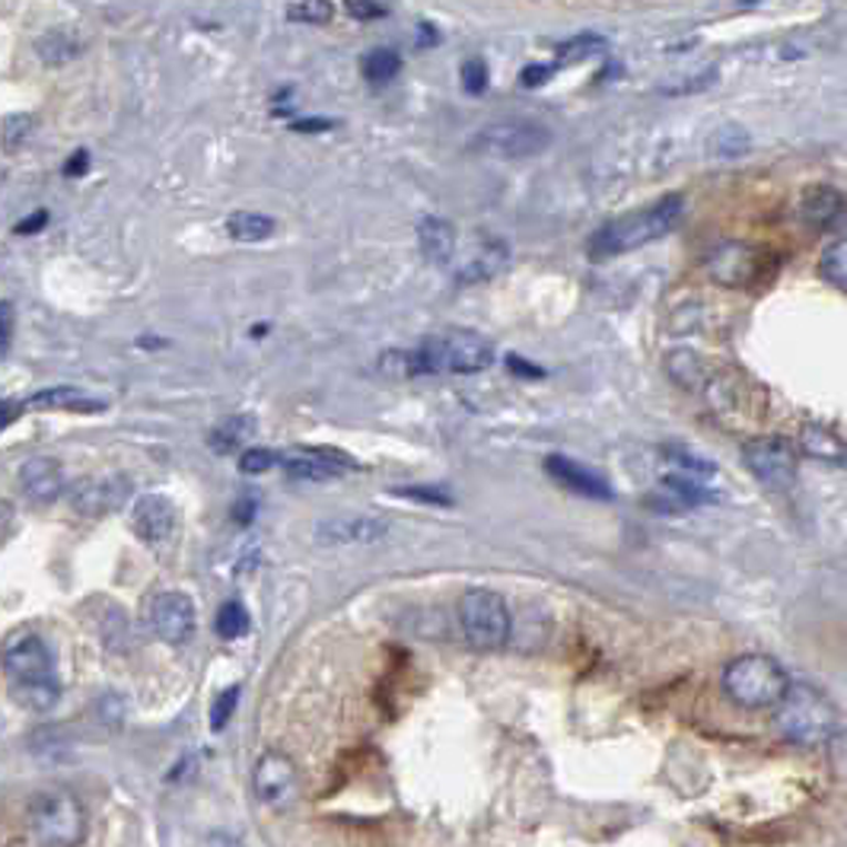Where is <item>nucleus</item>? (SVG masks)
I'll list each match as a JSON object with an SVG mask.
<instances>
[{
	"label": "nucleus",
	"mask_w": 847,
	"mask_h": 847,
	"mask_svg": "<svg viewBox=\"0 0 847 847\" xmlns=\"http://www.w3.org/2000/svg\"><path fill=\"white\" fill-rule=\"evenodd\" d=\"M682 214H685V198L682 195H663L650 207L621 214L616 220H609L602 230H596V236L590 239V258L609 261V258L643 249V246H650V242H657V239H663L675 230Z\"/></svg>",
	"instance_id": "obj_1"
},
{
	"label": "nucleus",
	"mask_w": 847,
	"mask_h": 847,
	"mask_svg": "<svg viewBox=\"0 0 847 847\" xmlns=\"http://www.w3.org/2000/svg\"><path fill=\"white\" fill-rule=\"evenodd\" d=\"M774 723L787 743L816 748V745L831 743V736L838 733V707L828 701V694L799 682V685H787L784 698L777 701Z\"/></svg>",
	"instance_id": "obj_2"
},
{
	"label": "nucleus",
	"mask_w": 847,
	"mask_h": 847,
	"mask_svg": "<svg viewBox=\"0 0 847 847\" xmlns=\"http://www.w3.org/2000/svg\"><path fill=\"white\" fill-rule=\"evenodd\" d=\"M720 685L736 707L765 711V707H777V701L784 698L791 679L774 657L745 653V657H736L723 667Z\"/></svg>",
	"instance_id": "obj_3"
},
{
	"label": "nucleus",
	"mask_w": 847,
	"mask_h": 847,
	"mask_svg": "<svg viewBox=\"0 0 847 847\" xmlns=\"http://www.w3.org/2000/svg\"><path fill=\"white\" fill-rule=\"evenodd\" d=\"M29 825L45 847H78L86 838V809L68 791H42L29 799Z\"/></svg>",
	"instance_id": "obj_4"
},
{
	"label": "nucleus",
	"mask_w": 847,
	"mask_h": 847,
	"mask_svg": "<svg viewBox=\"0 0 847 847\" xmlns=\"http://www.w3.org/2000/svg\"><path fill=\"white\" fill-rule=\"evenodd\" d=\"M459 628L475 650H500L510 641L514 618L504 596L490 590H468L459 599Z\"/></svg>",
	"instance_id": "obj_5"
},
{
	"label": "nucleus",
	"mask_w": 847,
	"mask_h": 847,
	"mask_svg": "<svg viewBox=\"0 0 847 847\" xmlns=\"http://www.w3.org/2000/svg\"><path fill=\"white\" fill-rule=\"evenodd\" d=\"M745 468L771 490H791L796 482V450L784 437H755L743 446Z\"/></svg>",
	"instance_id": "obj_6"
},
{
	"label": "nucleus",
	"mask_w": 847,
	"mask_h": 847,
	"mask_svg": "<svg viewBox=\"0 0 847 847\" xmlns=\"http://www.w3.org/2000/svg\"><path fill=\"white\" fill-rule=\"evenodd\" d=\"M551 144V131L541 122H533V118H516V122H497V125H488L482 128V134L472 141V147L485 151V154L497 156H536L541 154L545 147Z\"/></svg>",
	"instance_id": "obj_7"
},
{
	"label": "nucleus",
	"mask_w": 847,
	"mask_h": 847,
	"mask_svg": "<svg viewBox=\"0 0 847 847\" xmlns=\"http://www.w3.org/2000/svg\"><path fill=\"white\" fill-rule=\"evenodd\" d=\"M147 621L154 628V634L163 643H173V647H182V643L192 641L195 634V602L185 596V592H159L151 599V609H147Z\"/></svg>",
	"instance_id": "obj_8"
},
{
	"label": "nucleus",
	"mask_w": 847,
	"mask_h": 847,
	"mask_svg": "<svg viewBox=\"0 0 847 847\" xmlns=\"http://www.w3.org/2000/svg\"><path fill=\"white\" fill-rule=\"evenodd\" d=\"M283 472L297 482H332L344 472H354L358 463L341 453V450H332V446H293L287 456L281 459Z\"/></svg>",
	"instance_id": "obj_9"
},
{
	"label": "nucleus",
	"mask_w": 847,
	"mask_h": 847,
	"mask_svg": "<svg viewBox=\"0 0 847 847\" xmlns=\"http://www.w3.org/2000/svg\"><path fill=\"white\" fill-rule=\"evenodd\" d=\"M252 787H256V796L268 806H283L290 803L297 787H300V774H297V765L290 755L283 752H265L252 768Z\"/></svg>",
	"instance_id": "obj_10"
},
{
	"label": "nucleus",
	"mask_w": 847,
	"mask_h": 847,
	"mask_svg": "<svg viewBox=\"0 0 847 847\" xmlns=\"http://www.w3.org/2000/svg\"><path fill=\"white\" fill-rule=\"evenodd\" d=\"M0 663L7 669L10 682H35V679H52V653L35 634H17L3 643Z\"/></svg>",
	"instance_id": "obj_11"
},
{
	"label": "nucleus",
	"mask_w": 847,
	"mask_h": 847,
	"mask_svg": "<svg viewBox=\"0 0 847 847\" xmlns=\"http://www.w3.org/2000/svg\"><path fill=\"white\" fill-rule=\"evenodd\" d=\"M704 268L717 283L743 287V283H752L762 275V256L745 242H720L717 249L707 252Z\"/></svg>",
	"instance_id": "obj_12"
},
{
	"label": "nucleus",
	"mask_w": 847,
	"mask_h": 847,
	"mask_svg": "<svg viewBox=\"0 0 847 847\" xmlns=\"http://www.w3.org/2000/svg\"><path fill=\"white\" fill-rule=\"evenodd\" d=\"M131 529L147 545H163L176 533V507L163 494H144L131 510Z\"/></svg>",
	"instance_id": "obj_13"
},
{
	"label": "nucleus",
	"mask_w": 847,
	"mask_h": 847,
	"mask_svg": "<svg viewBox=\"0 0 847 847\" xmlns=\"http://www.w3.org/2000/svg\"><path fill=\"white\" fill-rule=\"evenodd\" d=\"M389 536V523L380 516H334L316 526V541L322 545H366Z\"/></svg>",
	"instance_id": "obj_14"
},
{
	"label": "nucleus",
	"mask_w": 847,
	"mask_h": 847,
	"mask_svg": "<svg viewBox=\"0 0 847 847\" xmlns=\"http://www.w3.org/2000/svg\"><path fill=\"white\" fill-rule=\"evenodd\" d=\"M796 217L809 227V230H831L835 224H841L845 217V195L831 185H813L806 188V195L799 198Z\"/></svg>",
	"instance_id": "obj_15"
},
{
	"label": "nucleus",
	"mask_w": 847,
	"mask_h": 847,
	"mask_svg": "<svg viewBox=\"0 0 847 847\" xmlns=\"http://www.w3.org/2000/svg\"><path fill=\"white\" fill-rule=\"evenodd\" d=\"M131 485L125 478H103V482H80L71 490V507L83 516H105L118 510L128 497Z\"/></svg>",
	"instance_id": "obj_16"
},
{
	"label": "nucleus",
	"mask_w": 847,
	"mask_h": 847,
	"mask_svg": "<svg viewBox=\"0 0 847 847\" xmlns=\"http://www.w3.org/2000/svg\"><path fill=\"white\" fill-rule=\"evenodd\" d=\"M545 468H548V475H551L558 485H565V488L574 490V494H583V497H590V500H612V485H609L602 475H596L592 468L577 463V459L548 456V459H545Z\"/></svg>",
	"instance_id": "obj_17"
},
{
	"label": "nucleus",
	"mask_w": 847,
	"mask_h": 847,
	"mask_svg": "<svg viewBox=\"0 0 847 847\" xmlns=\"http://www.w3.org/2000/svg\"><path fill=\"white\" fill-rule=\"evenodd\" d=\"M20 482H23V490L32 500L49 504L54 497H61V490H64V468L58 459L39 456V459H29L20 468Z\"/></svg>",
	"instance_id": "obj_18"
},
{
	"label": "nucleus",
	"mask_w": 847,
	"mask_h": 847,
	"mask_svg": "<svg viewBox=\"0 0 847 847\" xmlns=\"http://www.w3.org/2000/svg\"><path fill=\"white\" fill-rule=\"evenodd\" d=\"M417 242L431 265H450L456 256V230L443 217H424L417 224Z\"/></svg>",
	"instance_id": "obj_19"
},
{
	"label": "nucleus",
	"mask_w": 847,
	"mask_h": 847,
	"mask_svg": "<svg viewBox=\"0 0 847 847\" xmlns=\"http://www.w3.org/2000/svg\"><path fill=\"white\" fill-rule=\"evenodd\" d=\"M252 434H256V417L252 414H233V417H224L207 434V446L220 456H230V453H239Z\"/></svg>",
	"instance_id": "obj_20"
},
{
	"label": "nucleus",
	"mask_w": 847,
	"mask_h": 847,
	"mask_svg": "<svg viewBox=\"0 0 847 847\" xmlns=\"http://www.w3.org/2000/svg\"><path fill=\"white\" fill-rule=\"evenodd\" d=\"M799 450L819 463H845V440L825 424H806L799 431Z\"/></svg>",
	"instance_id": "obj_21"
},
{
	"label": "nucleus",
	"mask_w": 847,
	"mask_h": 847,
	"mask_svg": "<svg viewBox=\"0 0 847 847\" xmlns=\"http://www.w3.org/2000/svg\"><path fill=\"white\" fill-rule=\"evenodd\" d=\"M507 261H510V249H507L504 242H485V246L472 256V261H468L463 271H459V281L463 283L494 281V278L507 268Z\"/></svg>",
	"instance_id": "obj_22"
},
{
	"label": "nucleus",
	"mask_w": 847,
	"mask_h": 847,
	"mask_svg": "<svg viewBox=\"0 0 847 847\" xmlns=\"http://www.w3.org/2000/svg\"><path fill=\"white\" fill-rule=\"evenodd\" d=\"M10 694L20 707L45 714L61 701V682L58 679H35V682H10Z\"/></svg>",
	"instance_id": "obj_23"
},
{
	"label": "nucleus",
	"mask_w": 847,
	"mask_h": 847,
	"mask_svg": "<svg viewBox=\"0 0 847 847\" xmlns=\"http://www.w3.org/2000/svg\"><path fill=\"white\" fill-rule=\"evenodd\" d=\"M29 409H58V411H105L103 402L86 399L74 385H54V389H42L35 392L27 402Z\"/></svg>",
	"instance_id": "obj_24"
},
{
	"label": "nucleus",
	"mask_w": 847,
	"mask_h": 847,
	"mask_svg": "<svg viewBox=\"0 0 847 847\" xmlns=\"http://www.w3.org/2000/svg\"><path fill=\"white\" fill-rule=\"evenodd\" d=\"M35 52L42 58V64L61 68V64L74 61L80 54V39L74 32H68V29H49L45 35H39Z\"/></svg>",
	"instance_id": "obj_25"
},
{
	"label": "nucleus",
	"mask_w": 847,
	"mask_h": 847,
	"mask_svg": "<svg viewBox=\"0 0 847 847\" xmlns=\"http://www.w3.org/2000/svg\"><path fill=\"white\" fill-rule=\"evenodd\" d=\"M275 230L278 224L256 210H236L227 217V233L236 242H265L268 236H275Z\"/></svg>",
	"instance_id": "obj_26"
},
{
	"label": "nucleus",
	"mask_w": 847,
	"mask_h": 847,
	"mask_svg": "<svg viewBox=\"0 0 847 847\" xmlns=\"http://www.w3.org/2000/svg\"><path fill=\"white\" fill-rule=\"evenodd\" d=\"M35 125H39V122H35L32 112H13V115H7V118L0 122V147H3L7 154H17L29 137L35 134Z\"/></svg>",
	"instance_id": "obj_27"
},
{
	"label": "nucleus",
	"mask_w": 847,
	"mask_h": 847,
	"mask_svg": "<svg viewBox=\"0 0 847 847\" xmlns=\"http://www.w3.org/2000/svg\"><path fill=\"white\" fill-rule=\"evenodd\" d=\"M748 131L740 128V125H720L711 141H707V154L711 156H726V159H736V156L748 154Z\"/></svg>",
	"instance_id": "obj_28"
},
{
	"label": "nucleus",
	"mask_w": 847,
	"mask_h": 847,
	"mask_svg": "<svg viewBox=\"0 0 847 847\" xmlns=\"http://www.w3.org/2000/svg\"><path fill=\"white\" fill-rule=\"evenodd\" d=\"M399 71H402V58H399L395 49H373V52H366V58H363V78L370 80V83H376V86L392 83V80L399 78Z\"/></svg>",
	"instance_id": "obj_29"
},
{
	"label": "nucleus",
	"mask_w": 847,
	"mask_h": 847,
	"mask_svg": "<svg viewBox=\"0 0 847 847\" xmlns=\"http://www.w3.org/2000/svg\"><path fill=\"white\" fill-rule=\"evenodd\" d=\"M214 628H217V634H220L224 641H239V638L249 634L252 621H249L246 606L233 599V602H224V606H220V612L214 618Z\"/></svg>",
	"instance_id": "obj_30"
},
{
	"label": "nucleus",
	"mask_w": 847,
	"mask_h": 847,
	"mask_svg": "<svg viewBox=\"0 0 847 847\" xmlns=\"http://www.w3.org/2000/svg\"><path fill=\"white\" fill-rule=\"evenodd\" d=\"M669 373H672L675 383H682L685 389H704L707 385V373H704L701 360L694 358L692 351L669 354Z\"/></svg>",
	"instance_id": "obj_31"
},
{
	"label": "nucleus",
	"mask_w": 847,
	"mask_h": 847,
	"mask_svg": "<svg viewBox=\"0 0 847 847\" xmlns=\"http://www.w3.org/2000/svg\"><path fill=\"white\" fill-rule=\"evenodd\" d=\"M822 278L838 290L847 287V242L841 236L831 246H825V252H822Z\"/></svg>",
	"instance_id": "obj_32"
},
{
	"label": "nucleus",
	"mask_w": 847,
	"mask_h": 847,
	"mask_svg": "<svg viewBox=\"0 0 847 847\" xmlns=\"http://www.w3.org/2000/svg\"><path fill=\"white\" fill-rule=\"evenodd\" d=\"M606 49V39L602 35H596V32H580V35H574V39H567L558 45V58H561V64H577V61H587L596 52H602Z\"/></svg>",
	"instance_id": "obj_33"
},
{
	"label": "nucleus",
	"mask_w": 847,
	"mask_h": 847,
	"mask_svg": "<svg viewBox=\"0 0 847 847\" xmlns=\"http://www.w3.org/2000/svg\"><path fill=\"white\" fill-rule=\"evenodd\" d=\"M663 485H667L669 494H675V497H679V504H682V507H701V504L717 500V497L704 488L701 482H692V478H685V475H669V478H663Z\"/></svg>",
	"instance_id": "obj_34"
},
{
	"label": "nucleus",
	"mask_w": 847,
	"mask_h": 847,
	"mask_svg": "<svg viewBox=\"0 0 847 847\" xmlns=\"http://www.w3.org/2000/svg\"><path fill=\"white\" fill-rule=\"evenodd\" d=\"M334 17V7L329 0H303L287 7V20L290 23H303V27H326Z\"/></svg>",
	"instance_id": "obj_35"
},
{
	"label": "nucleus",
	"mask_w": 847,
	"mask_h": 847,
	"mask_svg": "<svg viewBox=\"0 0 847 847\" xmlns=\"http://www.w3.org/2000/svg\"><path fill=\"white\" fill-rule=\"evenodd\" d=\"M667 456H669V463L682 465L689 475H698V478H707V475H714V472H717V465L711 463V459L698 456V453L685 450V446H667Z\"/></svg>",
	"instance_id": "obj_36"
},
{
	"label": "nucleus",
	"mask_w": 847,
	"mask_h": 847,
	"mask_svg": "<svg viewBox=\"0 0 847 847\" xmlns=\"http://www.w3.org/2000/svg\"><path fill=\"white\" fill-rule=\"evenodd\" d=\"M278 463H281V456H278L275 450L252 446V450H246V453L239 456V472H242V475H265V472H271Z\"/></svg>",
	"instance_id": "obj_37"
},
{
	"label": "nucleus",
	"mask_w": 847,
	"mask_h": 847,
	"mask_svg": "<svg viewBox=\"0 0 847 847\" xmlns=\"http://www.w3.org/2000/svg\"><path fill=\"white\" fill-rule=\"evenodd\" d=\"M236 704H239V685H233L227 692L217 694V701H214V707H210V730H224V726L230 723Z\"/></svg>",
	"instance_id": "obj_38"
},
{
	"label": "nucleus",
	"mask_w": 847,
	"mask_h": 847,
	"mask_svg": "<svg viewBox=\"0 0 847 847\" xmlns=\"http://www.w3.org/2000/svg\"><path fill=\"white\" fill-rule=\"evenodd\" d=\"M463 86L465 93H472V96L488 90V64L482 58H468L463 64Z\"/></svg>",
	"instance_id": "obj_39"
},
{
	"label": "nucleus",
	"mask_w": 847,
	"mask_h": 847,
	"mask_svg": "<svg viewBox=\"0 0 847 847\" xmlns=\"http://www.w3.org/2000/svg\"><path fill=\"white\" fill-rule=\"evenodd\" d=\"M402 497L409 500H421V504H434V507H453V494L443 488H431V485H417V488H402Z\"/></svg>",
	"instance_id": "obj_40"
},
{
	"label": "nucleus",
	"mask_w": 847,
	"mask_h": 847,
	"mask_svg": "<svg viewBox=\"0 0 847 847\" xmlns=\"http://www.w3.org/2000/svg\"><path fill=\"white\" fill-rule=\"evenodd\" d=\"M13 326H17V312L10 303L0 300V358L10 351V341H13Z\"/></svg>",
	"instance_id": "obj_41"
},
{
	"label": "nucleus",
	"mask_w": 847,
	"mask_h": 847,
	"mask_svg": "<svg viewBox=\"0 0 847 847\" xmlns=\"http://www.w3.org/2000/svg\"><path fill=\"white\" fill-rule=\"evenodd\" d=\"M354 20H360V23H370V20H380V17H385L389 10H385L383 3H363V0H348V7H344Z\"/></svg>",
	"instance_id": "obj_42"
},
{
	"label": "nucleus",
	"mask_w": 847,
	"mask_h": 847,
	"mask_svg": "<svg viewBox=\"0 0 847 847\" xmlns=\"http://www.w3.org/2000/svg\"><path fill=\"white\" fill-rule=\"evenodd\" d=\"M551 74H555L551 64H529V68H523L519 83H523L526 90H536V86H545V83L551 80Z\"/></svg>",
	"instance_id": "obj_43"
},
{
	"label": "nucleus",
	"mask_w": 847,
	"mask_h": 847,
	"mask_svg": "<svg viewBox=\"0 0 847 847\" xmlns=\"http://www.w3.org/2000/svg\"><path fill=\"white\" fill-rule=\"evenodd\" d=\"M714 74H717V71L711 68V71H707V74H704V78H701V80H689V83H669V86H663L660 93H667V96L698 93V90H704V86H711V83H714Z\"/></svg>",
	"instance_id": "obj_44"
},
{
	"label": "nucleus",
	"mask_w": 847,
	"mask_h": 847,
	"mask_svg": "<svg viewBox=\"0 0 847 847\" xmlns=\"http://www.w3.org/2000/svg\"><path fill=\"white\" fill-rule=\"evenodd\" d=\"M45 224H49V210H35L32 217H27V220H20V224H17V233H20V236H32V233L42 230Z\"/></svg>",
	"instance_id": "obj_45"
},
{
	"label": "nucleus",
	"mask_w": 847,
	"mask_h": 847,
	"mask_svg": "<svg viewBox=\"0 0 847 847\" xmlns=\"http://www.w3.org/2000/svg\"><path fill=\"white\" fill-rule=\"evenodd\" d=\"M90 169V154L86 151H78V154L71 156L68 163H64V176L68 179H74V176H83Z\"/></svg>",
	"instance_id": "obj_46"
},
{
	"label": "nucleus",
	"mask_w": 847,
	"mask_h": 847,
	"mask_svg": "<svg viewBox=\"0 0 847 847\" xmlns=\"http://www.w3.org/2000/svg\"><path fill=\"white\" fill-rule=\"evenodd\" d=\"M507 366H510V373H519V376H529V380H539V376H541L539 366L526 363V360L516 358V354H510V358H507Z\"/></svg>",
	"instance_id": "obj_47"
},
{
	"label": "nucleus",
	"mask_w": 847,
	"mask_h": 847,
	"mask_svg": "<svg viewBox=\"0 0 847 847\" xmlns=\"http://www.w3.org/2000/svg\"><path fill=\"white\" fill-rule=\"evenodd\" d=\"M233 519H236L239 526H249V523L256 519V500H239V504H236V514H233Z\"/></svg>",
	"instance_id": "obj_48"
},
{
	"label": "nucleus",
	"mask_w": 847,
	"mask_h": 847,
	"mask_svg": "<svg viewBox=\"0 0 847 847\" xmlns=\"http://www.w3.org/2000/svg\"><path fill=\"white\" fill-rule=\"evenodd\" d=\"M20 405L17 402H0V431H7L17 417H20Z\"/></svg>",
	"instance_id": "obj_49"
},
{
	"label": "nucleus",
	"mask_w": 847,
	"mask_h": 847,
	"mask_svg": "<svg viewBox=\"0 0 847 847\" xmlns=\"http://www.w3.org/2000/svg\"><path fill=\"white\" fill-rule=\"evenodd\" d=\"M334 122H326V118H319V122H293V131H332Z\"/></svg>",
	"instance_id": "obj_50"
},
{
	"label": "nucleus",
	"mask_w": 847,
	"mask_h": 847,
	"mask_svg": "<svg viewBox=\"0 0 847 847\" xmlns=\"http://www.w3.org/2000/svg\"><path fill=\"white\" fill-rule=\"evenodd\" d=\"M10 519H13V504H10V500H0V533L10 526Z\"/></svg>",
	"instance_id": "obj_51"
}]
</instances>
